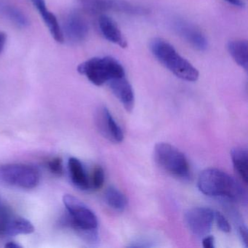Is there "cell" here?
Masks as SVG:
<instances>
[{"instance_id": "cell-28", "label": "cell", "mask_w": 248, "mask_h": 248, "mask_svg": "<svg viewBox=\"0 0 248 248\" xmlns=\"http://www.w3.org/2000/svg\"><path fill=\"white\" fill-rule=\"evenodd\" d=\"M5 247H8V248H20V245H18V244L16 243V242H11L9 243L6 244Z\"/></svg>"}, {"instance_id": "cell-24", "label": "cell", "mask_w": 248, "mask_h": 248, "mask_svg": "<svg viewBox=\"0 0 248 248\" xmlns=\"http://www.w3.org/2000/svg\"><path fill=\"white\" fill-rule=\"evenodd\" d=\"M202 245L204 248H215V239L213 236H204L202 239Z\"/></svg>"}, {"instance_id": "cell-26", "label": "cell", "mask_w": 248, "mask_h": 248, "mask_svg": "<svg viewBox=\"0 0 248 248\" xmlns=\"http://www.w3.org/2000/svg\"><path fill=\"white\" fill-rule=\"evenodd\" d=\"M7 36L5 33L0 31V53L3 51L6 45Z\"/></svg>"}, {"instance_id": "cell-27", "label": "cell", "mask_w": 248, "mask_h": 248, "mask_svg": "<svg viewBox=\"0 0 248 248\" xmlns=\"http://www.w3.org/2000/svg\"><path fill=\"white\" fill-rule=\"evenodd\" d=\"M225 1L237 8H244L245 6L243 0H225Z\"/></svg>"}, {"instance_id": "cell-15", "label": "cell", "mask_w": 248, "mask_h": 248, "mask_svg": "<svg viewBox=\"0 0 248 248\" xmlns=\"http://www.w3.org/2000/svg\"><path fill=\"white\" fill-rule=\"evenodd\" d=\"M31 2L34 8L38 11L40 16L43 18V21L47 26L54 40L59 43H64L60 24H59L56 16L53 13L50 12L48 8H47L46 1L45 0H31Z\"/></svg>"}, {"instance_id": "cell-25", "label": "cell", "mask_w": 248, "mask_h": 248, "mask_svg": "<svg viewBox=\"0 0 248 248\" xmlns=\"http://www.w3.org/2000/svg\"><path fill=\"white\" fill-rule=\"evenodd\" d=\"M239 232L242 242L245 244V247L248 246V229L246 226H241L239 228Z\"/></svg>"}, {"instance_id": "cell-9", "label": "cell", "mask_w": 248, "mask_h": 248, "mask_svg": "<svg viewBox=\"0 0 248 248\" xmlns=\"http://www.w3.org/2000/svg\"><path fill=\"white\" fill-rule=\"evenodd\" d=\"M28 228L27 219L14 214L0 197V237L24 234Z\"/></svg>"}, {"instance_id": "cell-18", "label": "cell", "mask_w": 248, "mask_h": 248, "mask_svg": "<svg viewBox=\"0 0 248 248\" xmlns=\"http://www.w3.org/2000/svg\"><path fill=\"white\" fill-rule=\"evenodd\" d=\"M0 16L6 18L20 28H26L30 25L28 18L21 10L2 0H0Z\"/></svg>"}, {"instance_id": "cell-3", "label": "cell", "mask_w": 248, "mask_h": 248, "mask_svg": "<svg viewBox=\"0 0 248 248\" xmlns=\"http://www.w3.org/2000/svg\"><path fill=\"white\" fill-rule=\"evenodd\" d=\"M149 49L156 60L177 78L187 82H196L198 79V70L166 40L154 38L150 41Z\"/></svg>"}, {"instance_id": "cell-19", "label": "cell", "mask_w": 248, "mask_h": 248, "mask_svg": "<svg viewBox=\"0 0 248 248\" xmlns=\"http://www.w3.org/2000/svg\"><path fill=\"white\" fill-rule=\"evenodd\" d=\"M232 163L235 171L245 184L248 181V154L247 149L235 148L231 152Z\"/></svg>"}, {"instance_id": "cell-7", "label": "cell", "mask_w": 248, "mask_h": 248, "mask_svg": "<svg viewBox=\"0 0 248 248\" xmlns=\"http://www.w3.org/2000/svg\"><path fill=\"white\" fill-rule=\"evenodd\" d=\"M77 2L84 10L93 14L109 11L135 16L149 14L148 8L127 0H77Z\"/></svg>"}, {"instance_id": "cell-22", "label": "cell", "mask_w": 248, "mask_h": 248, "mask_svg": "<svg viewBox=\"0 0 248 248\" xmlns=\"http://www.w3.org/2000/svg\"><path fill=\"white\" fill-rule=\"evenodd\" d=\"M214 218L216 219L217 227L221 232L224 233H229L231 232L230 224L222 213L217 211L214 212Z\"/></svg>"}, {"instance_id": "cell-5", "label": "cell", "mask_w": 248, "mask_h": 248, "mask_svg": "<svg viewBox=\"0 0 248 248\" xmlns=\"http://www.w3.org/2000/svg\"><path fill=\"white\" fill-rule=\"evenodd\" d=\"M154 158L159 167L175 176L185 178L189 175V165L185 155L169 143H157L154 149Z\"/></svg>"}, {"instance_id": "cell-20", "label": "cell", "mask_w": 248, "mask_h": 248, "mask_svg": "<svg viewBox=\"0 0 248 248\" xmlns=\"http://www.w3.org/2000/svg\"><path fill=\"white\" fill-rule=\"evenodd\" d=\"M106 203L111 208L118 212H123L125 210L127 204V200L124 194L120 190L114 186L107 188L104 194Z\"/></svg>"}, {"instance_id": "cell-12", "label": "cell", "mask_w": 248, "mask_h": 248, "mask_svg": "<svg viewBox=\"0 0 248 248\" xmlns=\"http://www.w3.org/2000/svg\"><path fill=\"white\" fill-rule=\"evenodd\" d=\"M95 122L98 131L106 139L113 143H121L123 141L124 139L123 130L107 107H101L97 109Z\"/></svg>"}, {"instance_id": "cell-21", "label": "cell", "mask_w": 248, "mask_h": 248, "mask_svg": "<svg viewBox=\"0 0 248 248\" xmlns=\"http://www.w3.org/2000/svg\"><path fill=\"white\" fill-rule=\"evenodd\" d=\"M104 180H105V175H104V170L101 167H96L93 172L91 187L93 188L94 189H100L104 185Z\"/></svg>"}, {"instance_id": "cell-8", "label": "cell", "mask_w": 248, "mask_h": 248, "mask_svg": "<svg viewBox=\"0 0 248 248\" xmlns=\"http://www.w3.org/2000/svg\"><path fill=\"white\" fill-rule=\"evenodd\" d=\"M63 41L78 45L86 40L89 33L88 21L76 11L69 13L60 24Z\"/></svg>"}, {"instance_id": "cell-23", "label": "cell", "mask_w": 248, "mask_h": 248, "mask_svg": "<svg viewBox=\"0 0 248 248\" xmlns=\"http://www.w3.org/2000/svg\"><path fill=\"white\" fill-rule=\"evenodd\" d=\"M49 169L56 175H62L63 172V162L59 157L53 158L48 162Z\"/></svg>"}, {"instance_id": "cell-2", "label": "cell", "mask_w": 248, "mask_h": 248, "mask_svg": "<svg viewBox=\"0 0 248 248\" xmlns=\"http://www.w3.org/2000/svg\"><path fill=\"white\" fill-rule=\"evenodd\" d=\"M197 186L202 194L209 197L234 202L243 200L245 197L242 186L229 174L216 168H208L201 172Z\"/></svg>"}, {"instance_id": "cell-11", "label": "cell", "mask_w": 248, "mask_h": 248, "mask_svg": "<svg viewBox=\"0 0 248 248\" xmlns=\"http://www.w3.org/2000/svg\"><path fill=\"white\" fill-rule=\"evenodd\" d=\"M172 25L174 31L195 50L205 51L208 48V40L204 33L189 21L176 18Z\"/></svg>"}, {"instance_id": "cell-1", "label": "cell", "mask_w": 248, "mask_h": 248, "mask_svg": "<svg viewBox=\"0 0 248 248\" xmlns=\"http://www.w3.org/2000/svg\"><path fill=\"white\" fill-rule=\"evenodd\" d=\"M63 204L68 211L66 224L88 243L99 242L98 218L95 213L81 200L71 194L63 196Z\"/></svg>"}, {"instance_id": "cell-10", "label": "cell", "mask_w": 248, "mask_h": 248, "mask_svg": "<svg viewBox=\"0 0 248 248\" xmlns=\"http://www.w3.org/2000/svg\"><path fill=\"white\" fill-rule=\"evenodd\" d=\"M214 220V211L209 207L190 209L185 214V221L191 233L204 237L210 233Z\"/></svg>"}, {"instance_id": "cell-4", "label": "cell", "mask_w": 248, "mask_h": 248, "mask_svg": "<svg viewBox=\"0 0 248 248\" xmlns=\"http://www.w3.org/2000/svg\"><path fill=\"white\" fill-rule=\"evenodd\" d=\"M78 70L96 86H102L114 78L126 75L122 63L111 56L88 59L79 65Z\"/></svg>"}, {"instance_id": "cell-16", "label": "cell", "mask_w": 248, "mask_h": 248, "mask_svg": "<svg viewBox=\"0 0 248 248\" xmlns=\"http://www.w3.org/2000/svg\"><path fill=\"white\" fill-rule=\"evenodd\" d=\"M68 168L71 180L75 186L82 191H86L91 188V181L88 178L82 162L79 159L75 157L70 158L68 162Z\"/></svg>"}, {"instance_id": "cell-6", "label": "cell", "mask_w": 248, "mask_h": 248, "mask_svg": "<svg viewBox=\"0 0 248 248\" xmlns=\"http://www.w3.org/2000/svg\"><path fill=\"white\" fill-rule=\"evenodd\" d=\"M40 181V172L27 164L0 165V181L10 186L26 189L35 188Z\"/></svg>"}, {"instance_id": "cell-13", "label": "cell", "mask_w": 248, "mask_h": 248, "mask_svg": "<svg viewBox=\"0 0 248 248\" xmlns=\"http://www.w3.org/2000/svg\"><path fill=\"white\" fill-rule=\"evenodd\" d=\"M110 89L121 102L124 109L131 112L134 108L135 95L132 85L125 76L114 78L108 82Z\"/></svg>"}, {"instance_id": "cell-14", "label": "cell", "mask_w": 248, "mask_h": 248, "mask_svg": "<svg viewBox=\"0 0 248 248\" xmlns=\"http://www.w3.org/2000/svg\"><path fill=\"white\" fill-rule=\"evenodd\" d=\"M98 28L103 37L110 43L122 48L127 47V42L117 23L107 15H101L98 18Z\"/></svg>"}, {"instance_id": "cell-17", "label": "cell", "mask_w": 248, "mask_h": 248, "mask_svg": "<svg viewBox=\"0 0 248 248\" xmlns=\"http://www.w3.org/2000/svg\"><path fill=\"white\" fill-rule=\"evenodd\" d=\"M228 51L235 63L245 72L248 68V45L245 40H234L227 44Z\"/></svg>"}]
</instances>
